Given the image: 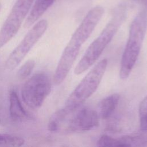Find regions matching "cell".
Here are the masks:
<instances>
[{"label":"cell","instance_id":"13","mask_svg":"<svg viewBox=\"0 0 147 147\" xmlns=\"http://www.w3.org/2000/svg\"><path fill=\"white\" fill-rule=\"evenodd\" d=\"M139 119L141 129L143 131H147V95L140 105Z\"/></svg>","mask_w":147,"mask_h":147},{"label":"cell","instance_id":"15","mask_svg":"<svg viewBox=\"0 0 147 147\" xmlns=\"http://www.w3.org/2000/svg\"><path fill=\"white\" fill-rule=\"evenodd\" d=\"M98 146H122L119 139L114 138L107 135L102 136L97 141Z\"/></svg>","mask_w":147,"mask_h":147},{"label":"cell","instance_id":"17","mask_svg":"<svg viewBox=\"0 0 147 147\" xmlns=\"http://www.w3.org/2000/svg\"><path fill=\"white\" fill-rule=\"evenodd\" d=\"M146 6H147V1H146Z\"/></svg>","mask_w":147,"mask_h":147},{"label":"cell","instance_id":"3","mask_svg":"<svg viewBox=\"0 0 147 147\" xmlns=\"http://www.w3.org/2000/svg\"><path fill=\"white\" fill-rule=\"evenodd\" d=\"M107 66V60L98 62L83 78L67 98L64 108L73 111L80 107L97 89Z\"/></svg>","mask_w":147,"mask_h":147},{"label":"cell","instance_id":"7","mask_svg":"<svg viewBox=\"0 0 147 147\" xmlns=\"http://www.w3.org/2000/svg\"><path fill=\"white\" fill-rule=\"evenodd\" d=\"M33 2L34 0H17L0 29V48L17 33Z\"/></svg>","mask_w":147,"mask_h":147},{"label":"cell","instance_id":"14","mask_svg":"<svg viewBox=\"0 0 147 147\" xmlns=\"http://www.w3.org/2000/svg\"><path fill=\"white\" fill-rule=\"evenodd\" d=\"M36 62L33 59H29L26 61L18 69V77L23 80L27 78L32 73L35 67Z\"/></svg>","mask_w":147,"mask_h":147},{"label":"cell","instance_id":"10","mask_svg":"<svg viewBox=\"0 0 147 147\" xmlns=\"http://www.w3.org/2000/svg\"><path fill=\"white\" fill-rule=\"evenodd\" d=\"M120 95L115 93L103 99L99 105V117L102 119L109 118L114 112L119 103Z\"/></svg>","mask_w":147,"mask_h":147},{"label":"cell","instance_id":"5","mask_svg":"<svg viewBox=\"0 0 147 147\" xmlns=\"http://www.w3.org/2000/svg\"><path fill=\"white\" fill-rule=\"evenodd\" d=\"M51 91V81L44 72L35 74L27 80L21 89V96L29 108L39 109Z\"/></svg>","mask_w":147,"mask_h":147},{"label":"cell","instance_id":"2","mask_svg":"<svg viewBox=\"0 0 147 147\" xmlns=\"http://www.w3.org/2000/svg\"><path fill=\"white\" fill-rule=\"evenodd\" d=\"M147 30V13L141 11L131 23L129 37L121 60L119 77L127 79L138 59Z\"/></svg>","mask_w":147,"mask_h":147},{"label":"cell","instance_id":"8","mask_svg":"<svg viewBox=\"0 0 147 147\" xmlns=\"http://www.w3.org/2000/svg\"><path fill=\"white\" fill-rule=\"evenodd\" d=\"M99 115L95 110L89 107H78L69 112L64 131L74 132L87 131L97 127Z\"/></svg>","mask_w":147,"mask_h":147},{"label":"cell","instance_id":"4","mask_svg":"<svg viewBox=\"0 0 147 147\" xmlns=\"http://www.w3.org/2000/svg\"><path fill=\"white\" fill-rule=\"evenodd\" d=\"M92 32L79 25L72 35L64 48L56 68L53 76L55 84L63 83L74 63L82 46L89 38Z\"/></svg>","mask_w":147,"mask_h":147},{"label":"cell","instance_id":"12","mask_svg":"<svg viewBox=\"0 0 147 147\" xmlns=\"http://www.w3.org/2000/svg\"><path fill=\"white\" fill-rule=\"evenodd\" d=\"M25 144V140L21 137L7 134H0V146H21Z\"/></svg>","mask_w":147,"mask_h":147},{"label":"cell","instance_id":"6","mask_svg":"<svg viewBox=\"0 0 147 147\" xmlns=\"http://www.w3.org/2000/svg\"><path fill=\"white\" fill-rule=\"evenodd\" d=\"M48 25V21L46 20H41L30 28L20 43L13 50L7 58L5 67L8 70H13L18 67L47 30Z\"/></svg>","mask_w":147,"mask_h":147},{"label":"cell","instance_id":"11","mask_svg":"<svg viewBox=\"0 0 147 147\" xmlns=\"http://www.w3.org/2000/svg\"><path fill=\"white\" fill-rule=\"evenodd\" d=\"M9 113L10 118L14 121H22L28 117L14 91H10L9 94Z\"/></svg>","mask_w":147,"mask_h":147},{"label":"cell","instance_id":"16","mask_svg":"<svg viewBox=\"0 0 147 147\" xmlns=\"http://www.w3.org/2000/svg\"><path fill=\"white\" fill-rule=\"evenodd\" d=\"M1 8H2V5H1V3H0V11H1Z\"/></svg>","mask_w":147,"mask_h":147},{"label":"cell","instance_id":"1","mask_svg":"<svg viewBox=\"0 0 147 147\" xmlns=\"http://www.w3.org/2000/svg\"><path fill=\"white\" fill-rule=\"evenodd\" d=\"M126 18V6L121 5L117 7L110 20L100 34L88 46L84 55L78 62L74 69L75 74H82L95 63L117 33Z\"/></svg>","mask_w":147,"mask_h":147},{"label":"cell","instance_id":"9","mask_svg":"<svg viewBox=\"0 0 147 147\" xmlns=\"http://www.w3.org/2000/svg\"><path fill=\"white\" fill-rule=\"evenodd\" d=\"M56 0H36L25 20L24 27L28 28L33 25L52 5Z\"/></svg>","mask_w":147,"mask_h":147}]
</instances>
